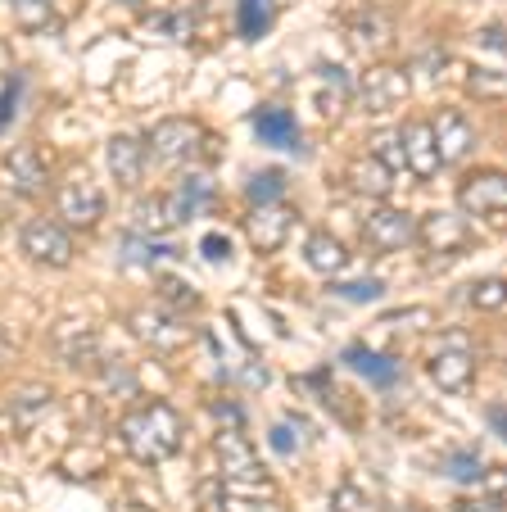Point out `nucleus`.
<instances>
[{
    "label": "nucleus",
    "instance_id": "obj_16",
    "mask_svg": "<svg viewBox=\"0 0 507 512\" xmlns=\"http://www.w3.org/2000/svg\"><path fill=\"white\" fill-rule=\"evenodd\" d=\"M399 145H403V168H408L412 177H435L440 173V155H435V136H431V123H408L399 132Z\"/></svg>",
    "mask_w": 507,
    "mask_h": 512
},
{
    "label": "nucleus",
    "instance_id": "obj_27",
    "mask_svg": "<svg viewBox=\"0 0 507 512\" xmlns=\"http://www.w3.org/2000/svg\"><path fill=\"white\" fill-rule=\"evenodd\" d=\"M10 408H14V426L19 431H28L32 422H37L41 413L50 408V386H37V390H23L19 399H10Z\"/></svg>",
    "mask_w": 507,
    "mask_h": 512
},
{
    "label": "nucleus",
    "instance_id": "obj_13",
    "mask_svg": "<svg viewBox=\"0 0 507 512\" xmlns=\"http://www.w3.org/2000/svg\"><path fill=\"white\" fill-rule=\"evenodd\" d=\"M136 336L154 349V354H177V349L191 345V327L182 322V313L173 309H150V313H136L132 318Z\"/></svg>",
    "mask_w": 507,
    "mask_h": 512
},
{
    "label": "nucleus",
    "instance_id": "obj_9",
    "mask_svg": "<svg viewBox=\"0 0 507 512\" xmlns=\"http://www.w3.org/2000/svg\"><path fill=\"white\" fill-rule=\"evenodd\" d=\"M426 372H431V381L440 390H449V395H462V390L476 381V354H471V345L462 336H449L440 349L431 354V363H426Z\"/></svg>",
    "mask_w": 507,
    "mask_h": 512
},
{
    "label": "nucleus",
    "instance_id": "obj_34",
    "mask_svg": "<svg viewBox=\"0 0 507 512\" xmlns=\"http://www.w3.org/2000/svg\"><path fill=\"white\" fill-rule=\"evenodd\" d=\"M449 476H453V481H480V476H485V467H480L476 454H467V449H462V454L449 458Z\"/></svg>",
    "mask_w": 507,
    "mask_h": 512
},
{
    "label": "nucleus",
    "instance_id": "obj_20",
    "mask_svg": "<svg viewBox=\"0 0 507 512\" xmlns=\"http://www.w3.org/2000/svg\"><path fill=\"white\" fill-rule=\"evenodd\" d=\"M345 363L354 372H363L372 386H394V381H399V358H385V354H376V349H367V345H349Z\"/></svg>",
    "mask_w": 507,
    "mask_h": 512
},
{
    "label": "nucleus",
    "instance_id": "obj_14",
    "mask_svg": "<svg viewBox=\"0 0 507 512\" xmlns=\"http://www.w3.org/2000/svg\"><path fill=\"white\" fill-rule=\"evenodd\" d=\"M431 136H435L440 164H462V159L476 150V132H471V118L462 114V109H440L431 123Z\"/></svg>",
    "mask_w": 507,
    "mask_h": 512
},
{
    "label": "nucleus",
    "instance_id": "obj_15",
    "mask_svg": "<svg viewBox=\"0 0 507 512\" xmlns=\"http://www.w3.org/2000/svg\"><path fill=\"white\" fill-rule=\"evenodd\" d=\"M105 164H109V177H114L123 191H136L141 173H145V141H136V136H109Z\"/></svg>",
    "mask_w": 507,
    "mask_h": 512
},
{
    "label": "nucleus",
    "instance_id": "obj_19",
    "mask_svg": "<svg viewBox=\"0 0 507 512\" xmlns=\"http://www.w3.org/2000/svg\"><path fill=\"white\" fill-rule=\"evenodd\" d=\"M304 263L313 272H322V277H340V272L349 268V250L335 241L331 232H313L304 241Z\"/></svg>",
    "mask_w": 507,
    "mask_h": 512
},
{
    "label": "nucleus",
    "instance_id": "obj_23",
    "mask_svg": "<svg viewBox=\"0 0 507 512\" xmlns=\"http://www.w3.org/2000/svg\"><path fill=\"white\" fill-rule=\"evenodd\" d=\"M354 96V82L345 78V68H335V64H326L322 68V118H335L340 109H345V100Z\"/></svg>",
    "mask_w": 507,
    "mask_h": 512
},
{
    "label": "nucleus",
    "instance_id": "obj_22",
    "mask_svg": "<svg viewBox=\"0 0 507 512\" xmlns=\"http://www.w3.org/2000/svg\"><path fill=\"white\" fill-rule=\"evenodd\" d=\"M236 23L245 41L268 37V28L277 23V0H240L236 5Z\"/></svg>",
    "mask_w": 507,
    "mask_h": 512
},
{
    "label": "nucleus",
    "instance_id": "obj_29",
    "mask_svg": "<svg viewBox=\"0 0 507 512\" xmlns=\"http://www.w3.org/2000/svg\"><path fill=\"white\" fill-rule=\"evenodd\" d=\"M349 32H354V46H372V50L390 41V23H385L381 14H363V19H354Z\"/></svg>",
    "mask_w": 507,
    "mask_h": 512
},
{
    "label": "nucleus",
    "instance_id": "obj_24",
    "mask_svg": "<svg viewBox=\"0 0 507 512\" xmlns=\"http://www.w3.org/2000/svg\"><path fill=\"white\" fill-rule=\"evenodd\" d=\"M467 96L485 100V105H498V100L507 96V73H498V68H471L467 73Z\"/></svg>",
    "mask_w": 507,
    "mask_h": 512
},
{
    "label": "nucleus",
    "instance_id": "obj_28",
    "mask_svg": "<svg viewBox=\"0 0 507 512\" xmlns=\"http://www.w3.org/2000/svg\"><path fill=\"white\" fill-rule=\"evenodd\" d=\"M467 300L476 304V309H485V313H498V309L507 304V286H503L498 277H480L476 286L467 290Z\"/></svg>",
    "mask_w": 507,
    "mask_h": 512
},
{
    "label": "nucleus",
    "instance_id": "obj_36",
    "mask_svg": "<svg viewBox=\"0 0 507 512\" xmlns=\"http://www.w3.org/2000/svg\"><path fill=\"white\" fill-rule=\"evenodd\" d=\"M227 254H231L227 236H204V259L209 263H227Z\"/></svg>",
    "mask_w": 507,
    "mask_h": 512
},
{
    "label": "nucleus",
    "instance_id": "obj_12",
    "mask_svg": "<svg viewBox=\"0 0 507 512\" xmlns=\"http://www.w3.org/2000/svg\"><path fill=\"white\" fill-rule=\"evenodd\" d=\"M5 182L14 186V195L23 200H37V195L50 191V164L37 145H14L5 155Z\"/></svg>",
    "mask_w": 507,
    "mask_h": 512
},
{
    "label": "nucleus",
    "instance_id": "obj_18",
    "mask_svg": "<svg viewBox=\"0 0 507 512\" xmlns=\"http://www.w3.org/2000/svg\"><path fill=\"white\" fill-rule=\"evenodd\" d=\"M254 136H259L263 145H277V150H295L299 145V123H295L290 109L263 105V109H254Z\"/></svg>",
    "mask_w": 507,
    "mask_h": 512
},
{
    "label": "nucleus",
    "instance_id": "obj_1",
    "mask_svg": "<svg viewBox=\"0 0 507 512\" xmlns=\"http://www.w3.org/2000/svg\"><path fill=\"white\" fill-rule=\"evenodd\" d=\"M118 435H123V449L136 458V463L159 467V463H168V458L182 449L186 426H182V413H177L173 404H163V399H150V404L132 408V413L123 417Z\"/></svg>",
    "mask_w": 507,
    "mask_h": 512
},
{
    "label": "nucleus",
    "instance_id": "obj_3",
    "mask_svg": "<svg viewBox=\"0 0 507 512\" xmlns=\"http://www.w3.org/2000/svg\"><path fill=\"white\" fill-rule=\"evenodd\" d=\"M145 145H150V155L159 159V164H191V159L204 155L209 132H204L195 118H163V123L150 127Z\"/></svg>",
    "mask_w": 507,
    "mask_h": 512
},
{
    "label": "nucleus",
    "instance_id": "obj_26",
    "mask_svg": "<svg viewBox=\"0 0 507 512\" xmlns=\"http://www.w3.org/2000/svg\"><path fill=\"white\" fill-rule=\"evenodd\" d=\"M245 195H249V204H272V200H281V195H286V173H281V168H263V173L249 177Z\"/></svg>",
    "mask_w": 507,
    "mask_h": 512
},
{
    "label": "nucleus",
    "instance_id": "obj_7",
    "mask_svg": "<svg viewBox=\"0 0 507 512\" xmlns=\"http://www.w3.org/2000/svg\"><path fill=\"white\" fill-rule=\"evenodd\" d=\"M412 241H421V250L435 254V259H453V254H462L471 245V227H467V218H458V213L435 209L417 223V236H412Z\"/></svg>",
    "mask_w": 507,
    "mask_h": 512
},
{
    "label": "nucleus",
    "instance_id": "obj_17",
    "mask_svg": "<svg viewBox=\"0 0 507 512\" xmlns=\"http://www.w3.org/2000/svg\"><path fill=\"white\" fill-rule=\"evenodd\" d=\"M254 490H268V485H204L200 499H204V512H268V494L263 499H254Z\"/></svg>",
    "mask_w": 507,
    "mask_h": 512
},
{
    "label": "nucleus",
    "instance_id": "obj_6",
    "mask_svg": "<svg viewBox=\"0 0 507 512\" xmlns=\"http://www.w3.org/2000/svg\"><path fill=\"white\" fill-rule=\"evenodd\" d=\"M55 209H59V223L64 227L91 232V227L100 223V213H105V195H100V186L77 168V173L55 191Z\"/></svg>",
    "mask_w": 507,
    "mask_h": 512
},
{
    "label": "nucleus",
    "instance_id": "obj_25",
    "mask_svg": "<svg viewBox=\"0 0 507 512\" xmlns=\"http://www.w3.org/2000/svg\"><path fill=\"white\" fill-rule=\"evenodd\" d=\"M14 10V23L23 32H50L55 28V10H50V0H10Z\"/></svg>",
    "mask_w": 507,
    "mask_h": 512
},
{
    "label": "nucleus",
    "instance_id": "obj_5",
    "mask_svg": "<svg viewBox=\"0 0 507 512\" xmlns=\"http://www.w3.org/2000/svg\"><path fill=\"white\" fill-rule=\"evenodd\" d=\"M213 458H218L222 481H231V485H268V467L259 463V454H254V445L245 440L240 426L218 431V440H213Z\"/></svg>",
    "mask_w": 507,
    "mask_h": 512
},
{
    "label": "nucleus",
    "instance_id": "obj_8",
    "mask_svg": "<svg viewBox=\"0 0 507 512\" xmlns=\"http://www.w3.org/2000/svg\"><path fill=\"white\" fill-rule=\"evenodd\" d=\"M19 245L37 268H68L73 263V241H68L64 223H50V218H32L19 232Z\"/></svg>",
    "mask_w": 507,
    "mask_h": 512
},
{
    "label": "nucleus",
    "instance_id": "obj_10",
    "mask_svg": "<svg viewBox=\"0 0 507 512\" xmlns=\"http://www.w3.org/2000/svg\"><path fill=\"white\" fill-rule=\"evenodd\" d=\"M295 223H299V213L290 209L286 200L254 204V213H249V223H245L249 245H254V250H259V254H277L281 245L290 241V232H295Z\"/></svg>",
    "mask_w": 507,
    "mask_h": 512
},
{
    "label": "nucleus",
    "instance_id": "obj_33",
    "mask_svg": "<svg viewBox=\"0 0 507 512\" xmlns=\"http://www.w3.org/2000/svg\"><path fill=\"white\" fill-rule=\"evenodd\" d=\"M331 512H367V494L358 490V485H340V490L331 494Z\"/></svg>",
    "mask_w": 507,
    "mask_h": 512
},
{
    "label": "nucleus",
    "instance_id": "obj_30",
    "mask_svg": "<svg viewBox=\"0 0 507 512\" xmlns=\"http://www.w3.org/2000/svg\"><path fill=\"white\" fill-rule=\"evenodd\" d=\"M159 295H163L168 304H182L186 313L200 309V295H195L191 281H182V277H159Z\"/></svg>",
    "mask_w": 507,
    "mask_h": 512
},
{
    "label": "nucleus",
    "instance_id": "obj_32",
    "mask_svg": "<svg viewBox=\"0 0 507 512\" xmlns=\"http://www.w3.org/2000/svg\"><path fill=\"white\" fill-rule=\"evenodd\" d=\"M372 145H376L372 159H381V164L390 168V173H399V168H403V145H399V132H381Z\"/></svg>",
    "mask_w": 507,
    "mask_h": 512
},
{
    "label": "nucleus",
    "instance_id": "obj_38",
    "mask_svg": "<svg viewBox=\"0 0 507 512\" xmlns=\"http://www.w3.org/2000/svg\"><path fill=\"white\" fill-rule=\"evenodd\" d=\"M480 46H485V50H503V28H485V32H480Z\"/></svg>",
    "mask_w": 507,
    "mask_h": 512
},
{
    "label": "nucleus",
    "instance_id": "obj_4",
    "mask_svg": "<svg viewBox=\"0 0 507 512\" xmlns=\"http://www.w3.org/2000/svg\"><path fill=\"white\" fill-rule=\"evenodd\" d=\"M458 204H462V213H471V218H480V223L503 227V218H507V177L498 173V168H480V173L462 177Z\"/></svg>",
    "mask_w": 507,
    "mask_h": 512
},
{
    "label": "nucleus",
    "instance_id": "obj_37",
    "mask_svg": "<svg viewBox=\"0 0 507 512\" xmlns=\"http://www.w3.org/2000/svg\"><path fill=\"white\" fill-rule=\"evenodd\" d=\"M458 512H503V508H498V499H462Z\"/></svg>",
    "mask_w": 507,
    "mask_h": 512
},
{
    "label": "nucleus",
    "instance_id": "obj_31",
    "mask_svg": "<svg viewBox=\"0 0 507 512\" xmlns=\"http://www.w3.org/2000/svg\"><path fill=\"white\" fill-rule=\"evenodd\" d=\"M335 295L349 300V304H372V300H381L385 295V286L376 277H367V281H345V286H335Z\"/></svg>",
    "mask_w": 507,
    "mask_h": 512
},
{
    "label": "nucleus",
    "instance_id": "obj_2",
    "mask_svg": "<svg viewBox=\"0 0 507 512\" xmlns=\"http://www.w3.org/2000/svg\"><path fill=\"white\" fill-rule=\"evenodd\" d=\"M408 96H412V82H408V68H399V64H376V68H367L363 78L354 82L358 109H363V114H372V118L394 114V109H399Z\"/></svg>",
    "mask_w": 507,
    "mask_h": 512
},
{
    "label": "nucleus",
    "instance_id": "obj_11",
    "mask_svg": "<svg viewBox=\"0 0 507 512\" xmlns=\"http://www.w3.org/2000/svg\"><path fill=\"white\" fill-rule=\"evenodd\" d=\"M412 236H417V218L403 213V209H394V204H376V209L367 213V223H363V241L372 245L376 254L403 250V245H412Z\"/></svg>",
    "mask_w": 507,
    "mask_h": 512
},
{
    "label": "nucleus",
    "instance_id": "obj_35",
    "mask_svg": "<svg viewBox=\"0 0 507 512\" xmlns=\"http://www.w3.org/2000/svg\"><path fill=\"white\" fill-rule=\"evenodd\" d=\"M272 449H281V454H299V435L290 422H277L272 426Z\"/></svg>",
    "mask_w": 507,
    "mask_h": 512
},
{
    "label": "nucleus",
    "instance_id": "obj_21",
    "mask_svg": "<svg viewBox=\"0 0 507 512\" xmlns=\"http://www.w3.org/2000/svg\"><path fill=\"white\" fill-rule=\"evenodd\" d=\"M349 186H354L358 195H372V200H385L390 195V186H394V173L381 164V159H354L349 164Z\"/></svg>",
    "mask_w": 507,
    "mask_h": 512
}]
</instances>
